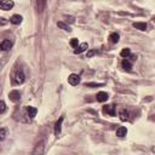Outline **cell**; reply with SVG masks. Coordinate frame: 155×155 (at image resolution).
<instances>
[{
  "instance_id": "obj_18",
  "label": "cell",
  "mask_w": 155,
  "mask_h": 155,
  "mask_svg": "<svg viewBox=\"0 0 155 155\" xmlns=\"http://www.w3.org/2000/svg\"><path fill=\"white\" fill-rule=\"evenodd\" d=\"M57 26L61 28V29H63V30H66V32H70V28H69V26L68 24H66L64 22H57Z\"/></svg>"
},
{
  "instance_id": "obj_6",
  "label": "cell",
  "mask_w": 155,
  "mask_h": 155,
  "mask_svg": "<svg viewBox=\"0 0 155 155\" xmlns=\"http://www.w3.org/2000/svg\"><path fill=\"white\" fill-rule=\"evenodd\" d=\"M88 49V45H87V42H83V44H80L78 48L74 50V53H76V55H79V53H81V52H84V51H86Z\"/></svg>"
},
{
  "instance_id": "obj_12",
  "label": "cell",
  "mask_w": 155,
  "mask_h": 155,
  "mask_svg": "<svg viewBox=\"0 0 155 155\" xmlns=\"http://www.w3.org/2000/svg\"><path fill=\"white\" fill-rule=\"evenodd\" d=\"M119 116H120V120H121V121H127V120H130V114H129V112H127L126 109H122V110L120 112Z\"/></svg>"
},
{
  "instance_id": "obj_20",
  "label": "cell",
  "mask_w": 155,
  "mask_h": 155,
  "mask_svg": "<svg viewBox=\"0 0 155 155\" xmlns=\"http://www.w3.org/2000/svg\"><path fill=\"white\" fill-rule=\"evenodd\" d=\"M120 55H121V57H124V58H127V57L131 56V50L126 48V49H124V50L120 52Z\"/></svg>"
},
{
  "instance_id": "obj_13",
  "label": "cell",
  "mask_w": 155,
  "mask_h": 155,
  "mask_svg": "<svg viewBox=\"0 0 155 155\" xmlns=\"http://www.w3.org/2000/svg\"><path fill=\"white\" fill-rule=\"evenodd\" d=\"M27 113H28V116L30 119H33V118H35L38 110H37V108H34V107H28L27 108Z\"/></svg>"
},
{
  "instance_id": "obj_19",
  "label": "cell",
  "mask_w": 155,
  "mask_h": 155,
  "mask_svg": "<svg viewBox=\"0 0 155 155\" xmlns=\"http://www.w3.org/2000/svg\"><path fill=\"white\" fill-rule=\"evenodd\" d=\"M42 144H44V143L38 144L37 148L33 150V154H42V153H44V145H42Z\"/></svg>"
},
{
  "instance_id": "obj_1",
  "label": "cell",
  "mask_w": 155,
  "mask_h": 155,
  "mask_svg": "<svg viewBox=\"0 0 155 155\" xmlns=\"http://www.w3.org/2000/svg\"><path fill=\"white\" fill-rule=\"evenodd\" d=\"M15 3L12 1V0H1V3H0V7H1V10L4 11H7V10H11L13 7Z\"/></svg>"
},
{
  "instance_id": "obj_25",
  "label": "cell",
  "mask_w": 155,
  "mask_h": 155,
  "mask_svg": "<svg viewBox=\"0 0 155 155\" xmlns=\"http://www.w3.org/2000/svg\"><path fill=\"white\" fill-rule=\"evenodd\" d=\"M64 18L67 20V22L69 21L70 23H74L75 22V20H74V17H72V16H64Z\"/></svg>"
},
{
  "instance_id": "obj_24",
  "label": "cell",
  "mask_w": 155,
  "mask_h": 155,
  "mask_svg": "<svg viewBox=\"0 0 155 155\" xmlns=\"http://www.w3.org/2000/svg\"><path fill=\"white\" fill-rule=\"evenodd\" d=\"M97 53V50H90L88 52H87V58H91L94 55H96Z\"/></svg>"
},
{
  "instance_id": "obj_8",
  "label": "cell",
  "mask_w": 155,
  "mask_h": 155,
  "mask_svg": "<svg viewBox=\"0 0 155 155\" xmlns=\"http://www.w3.org/2000/svg\"><path fill=\"white\" fill-rule=\"evenodd\" d=\"M0 48H1L3 51H9L12 48V41L11 40H3L1 45H0Z\"/></svg>"
},
{
  "instance_id": "obj_5",
  "label": "cell",
  "mask_w": 155,
  "mask_h": 155,
  "mask_svg": "<svg viewBox=\"0 0 155 155\" xmlns=\"http://www.w3.org/2000/svg\"><path fill=\"white\" fill-rule=\"evenodd\" d=\"M103 113L110 115V116H114V115H115V105H113V104H110V105H104V107H103Z\"/></svg>"
},
{
  "instance_id": "obj_2",
  "label": "cell",
  "mask_w": 155,
  "mask_h": 155,
  "mask_svg": "<svg viewBox=\"0 0 155 155\" xmlns=\"http://www.w3.org/2000/svg\"><path fill=\"white\" fill-rule=\"evenodd\" d=\"M24 80H26V75H24V73H23L22 70L17 72L16 75H15V84H18V85H20V84H23Z\"/></svg>"
},
{
  "instance_id": "obj_9",
  "label": "cell",
  "mask_w": 155,
  "mask_h": 155,
  "mask_svg": "<svg viewBox=\"0 0 155 155\" xmlns=\"http://www.w3.org/2000/svg\"><path fill=\"white\" fill-rule=\"evenodd\" d=\"M63 116H61L59 118V120L56 122V125H55V135L56 136H58L59 133H61V129H62V122H63Z\"/></svg>"
},
{
  "instance_id": "obj_16",
  "label": "cell",
  "mask_w": 155,
  "mask_h": 155,
  "mask_svg": "<svg viewBox=\"0 0 155 155\" xmlns=\"http://www.w3.org/2000/svg\"><path fill=\"white\" fill-rule=\"evenodd\" d=\"M127 133V129L124 127V126H120L118 130H116V136L118 137H125Z\"/></svg>"
},
{
  "instance_id": "obj_17",
  "label": "cell",
  "mask_w": 155,
  "mask_h": 155,
  "mask_svg": "<svg viewBox=\"0 0 155 155\" xmlns=\"http://www.w3.org/2000/svg\"><path fill=\"white\" fill-rule=\"evenodd\" d=\"M119 39H120L119 33H112L110 37H109V41H110L112 44H116V42L119 41Z\"/></svg>"
},
{
  "instance_id": "obj_4",
  "label": "cell",
  "mask_w": 155,
  "mask_h": 155,
  "mask_svg": "<svg viewBox=\"0 0 155 155\" xmlns=\"http://www.w3.org/2000/svg\"><path fill=\"white\" fill-rule=\"evenodd\" d=\"M9 97H10V99H11L12 102H18V101L21 99V92H20L18 90H13V91L10 92Z\"/></svg>"
},
{
  "instance_id": "obj_22",
  "label": "cell",
  "mask_w": 155,
  "mask_h": 155,
  "mask_svg": "<svg viewBox=\"0 0 155 155\" xmlns=\"http://www.w3.org/2000/svg\"><path fill=\"white\" fill-rule=\"evenodd\" d=\"M5 109H6V104H5L4 101H1V102H0V113L4 114V113H5Z\"/></svg>"
},
{
  "instance_id": "obj_15",
  "label": "cell",
  "mask_w": 155,
  "mask_h": 155,
  "mask_svg": "<svg viewBox=\"0 0 155 155\" xmlns=\"http://www.w3.org/2000/svg\"><path fill=\"white\" fill-rule=\"evenodd\" d=\"M10 22L12 24H20L22 22V16H20V15H13V16L10 18Z\"/></svg>"
},
{
  "instance_id": "obj_23",
  "label": "cell",
  "mask_w": 155,
  "mask_h": 155,
  "mask_svg": "<svg viewBox=\"0 0 155 155\" xmlns=\"http://www.w3.org/2000/svg\"><path fill=\"white\" fill-rule=\"evenodd\" d=\"M5 137H6V129L3 127L1 130H0V139H1V141H4Z\"/></svg>"
},
{
  "instance_id": "obj_3",
  "label": "cell",
  "mask_w": 155,
  "mask_h": 155,
  "mask_svg": "<svg viewBox=\"0 0 155 155\" xmlns=\"http://www.w3.org/2000/svg\"><path fill=\"white\" fill-rule=\"evenodd\" d=\"M68 83H69L70 85H73V86L78 85V84L80 83V76L78 75V74H70V75L68 76Z\"/></svg>"
},
{
  "instance_id": "obj_26",
  "label": "cell",
  "mask_w": 155,
  "mask_h": 155,
  "mask_svg": "<svg viewBox=\"0 0 155 155\" xmlns=\"http://www.w3.org/2000/svg\"><path fill=\"white\" fill-rule=\"evenodd\" d=\"M101 84H86V86H99Z\"/></svg>"
},
{
  "instance_id": "obj_21",
  "label": "cell",
  "mask_w": 155,
  "mask_h": 155,
  "mask_svg": "<svg viewBox=\"0 0 155 155\" xmlns=\"http://www.w3.org/2000/svg\"><path fill=\"white\" fill-rule=\"evenodd\" d=\"M70 46H72V48H74V49H76L78 46H79V40H78L76 38H73L70 40Z\"/></svg>"
},
{
  "instance_id": "obj_14",
  "label": "cell",
  "mask_w": 155,
  "mask_h": 155,
  "mask_svg": "<svg viewBox=\"0 0 155 155\" xmlns=\"http://www.w3.org/2000/svg\"><path fill=\"white\" fill-rule=\"evenodd\" d=\"M46 3H48V0H37V6H38V11L39 12H42L45 6H46Z\"/></svg>"
},
{
  "instance_id": "obj_7",
  "label": "cell",
  "mask_w": 155,
  "mask_h": 155,
  "mask_svg": "<svg viewBox=\"0 0 155 155\" xmlns=\"http://www.w3.org/2000/svg\"><path fill=\"white\" fill-rule=\"evenodd\" d=\"M121 67H122L124 70H126V72H131L132 70V63L129 59H124L121 62Z\"/></svg>"
},
{
  "instance_id": "obj_11",
  "label": "cell",
  "mask_w": 155,
  "mask_h": 155,
  "mask_svg": "<svg viewBox=\"0 0 155 155\" xmlns=\"http://www.w3.org/2000/svg\"><path fill=\"white\" fill-rule=\"evenodd\" d=\"M132 26L138 30H142V32L147 30V23H144V22H135Z\"/></svg>"
},
{
  "instance_id": "obj_10",
  "label": "cell",
  "mask_w": 155,
  "mask_h": 155,
  "mask_svg": "<svg viewBox=\"0 0 155 155\" xmlns=\"http://www.w3.org/2000/svg\"><path fill=\"white\" fill-rule=\"evenodd\" d=\"M96 99H97V102H105L108 99V94H107V92L101 91V92H98V94H97Z\"/></svg>"
}]
</instances>
